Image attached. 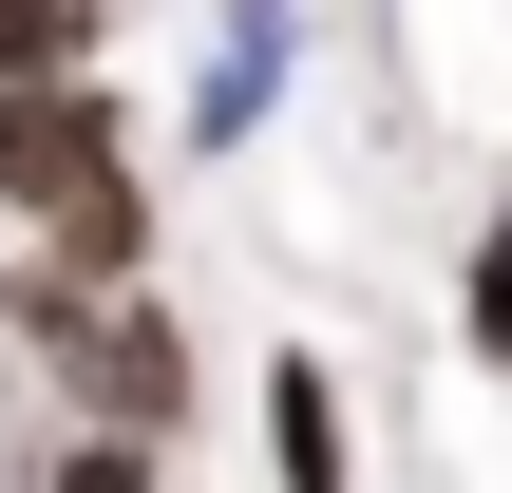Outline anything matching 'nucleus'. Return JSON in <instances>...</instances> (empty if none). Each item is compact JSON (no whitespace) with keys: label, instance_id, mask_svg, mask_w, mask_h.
Listing matches in <instances>:
<instances>
[{"label":"nucleus","instance_id":"obj_4","mask_svg":"<svg viewBox=\"0 0 512 493\" xmlns=\"http://www.w3.org/2000/svg\"><path fill=\"white\" fill-rule=\"evenodd\" d=\"M247 418H266V493H361V399H342V361L285 323L266 342V380H247Z\"/></svg>","mask_w":512,"mask_h":493},{"label":"nucleus","instance_id":"obj_7","mask_svg":"<svg viewBox=\"0 0 512 493\" xmlns=\"http://www.w3.org/2000/svg\"><path fill=\"white\" fill-rule=\"evenodd\" d=\"M57 57H114V0H0V76H57Z\"/></svg>","mask_w":512,"mask_h":493},{"label":"nucleus","instance_id":"obj_2","mask_svg":"<svg viewBox=\"0 0 512 493\" xmlns=\"http://www.w3.org/2000/svg\"><path fill=\"white\" fill-rule=\"evenodd\" d=\"M0 342H19V380H38L57 418H95V437L190 456V418H209V342L171 323V285H76V266H38V247H0Z\"/></svg>","mask_w":512,"mask_h":493},{"label":"nucleus","instance_id":"obj_1","mask_svg":"<svg viewBox=\"0 0 512 493\" xmlns=\"http://www.w3.org/2000/svg\"><path fill=\"white\" fill-rule=\"evenodd\" d=\"M0 247H38L76 285H171V171H152L114 57L0 76Z\"/></svg>","mask_w":512,"mask_h":493},{"label":"nucleus","instance_id":"obj_6","mask_svg":"<svg viewBox=\"0 0 512 493\" xmlns=\"http://www.w3.org/2000/svg\"><path fill=\"white\" fill-rule=\"evenodd\" d=\"M19 493H190V475H171L152 437H95V418H57V437L19 456Z\"/></svg>","mask_w":512,"mask_h":493},{"label":"nucleus","instance_id":"obj_3","mask_svg":"<svg viewBox=\"0 0 512 493\" xmlns=\"http://www.w3.org/2000/svg\"><path fill=\"white\" fill-rule=\"evenodd\" d=\"M304 76H323V0H209L190 95H171V152H190V171H247V152L285 133Z\"/></svg>","mask_w":512,"mask_h":493},{"label":"nucleus","instance_id":"obj_5","mask_svg":"<svg viewBox=\"0 0 512 493\" xmlns=\"http://www.w3.org/2000/svg\"><path fill=\"white\" fill-rule=\"evenodd\" d=\"M456 361L512 380V171H494V209L456 228Z\"/></svg>","mask_w":512,"mask_h":493}]
</instances>
